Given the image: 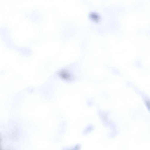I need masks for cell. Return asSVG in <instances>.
<instances>
[{
    "label": "cell",
    "instance_id": "6da1fadb",
    "mask_svg": "<svg viewBox=\"0 0 150 150\" xmlns=\"http://www.w3.org/2000/svg\"><path fill=\"white\" fill-rule=\"evenodd\" d=\"M0 150H1V148L0 147Z\"/></svg>",
    "mask_w": 150,
    "mask_h": 150
}]
</instances>
